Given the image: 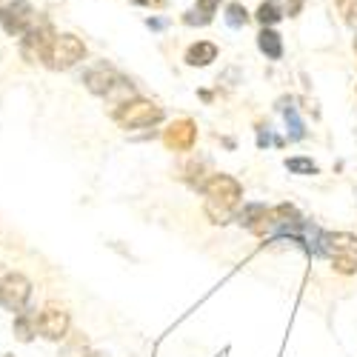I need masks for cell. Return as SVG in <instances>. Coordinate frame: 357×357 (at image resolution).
Returning <instances> with one entry per match:
<instances>
[{
	"label": "cell",
	"mask_w": 357,
	"mask_h": 357,
	"mask_svg": "<svg viewBox=\"0 0 357 357\" xmlns=\"http://www.w3.org/2000/svg\"><path fill=\"white\" fill-rule=\"evenodd\" d=\"M163 117H166L163 106L146 100V98H132L112 112V121L121 129H149V126L160 123Z\"/></svg>",
	"instance_id": "cell-1"
},
{
	"label": "cell",
	"mask_w": 357,
	"mask_h": 357,
	"mask_svg": "<svg viewBox=\"0 0 357 357\" xmlns=\"http://www.w3.org/2000/svg\"><path fill=\"white\" fill-rule=\"evenodd\" d=\"M54 38H57V35H54L52 23L38 17V20L23 32V38H20V54L26 57L29 63H46Z\"/></svg>",
	"instance_id": "cell-2"
},
{
	"label": "cell",
	"mask_w": 357,
	"mask_h": 357,
	"mask_svg": "<svg viewBox=\"0 0 357 357\" xmlns=\"http://www.w3.org/2000/svg\"><path fill=\"white\" fill-rule=\"evenodd\" d=\"M83 57H86V46H83L80 38H75V35H57L54 43H52L46 66L54 69V72H66V69L77 66Z\"/></svg>",
	"instance_id": "cell-3"
},
{
	"label": "cell",
	"mask_w": 357,
	"mask_h": 357,
	"mask_svg": "<svg viewBox=\"0 0 357 357\" xmlns=\"http://www.w3.org/2000/svg\"><path fill=\"white\" fill-rule=\"evenodd\" d=\"M200 192L209 200H218V203L229 206V209H234V206L243 200V186L231 174H209V181L203 183Z\"/></svg>",
	"instance_id": "cell-4"
},
{
	"label": "cell",
	"mask_w": 357,
	"mask_h": 357,
	"mask_svg": "<svg viewBox=\"0 0 357 357\" xmlns=\"http://www.w3.org/2000/svg\"><path fill=\"white\" fill-rule=\"evenodd\" d=\"M29 297H32V283H29V278L12 272V275H6L3 280H0V306L3 309L23 312Z\"/></svg>",
	"instance_id": "cell-5"
},
{
	"label": "cell",
	"mask_w": 357,
	"mask_h": 357,
	"mask_svg": "<svg viewBox=\"0 0 357 357\" xmlns=\"http://www.w3.org/2000/svg\"><path fill=\"white\" fill-rule=\"evenodd\" d=\"M35 23V9L26 0H12V3L0 6V26L12 38H23V32Z\"/></svg>",
	"instance_id": "cell-6"
},
{
	"label": "cell",
	"mask_w": 357,
	"mask_h": 357,
	"mask_svg": "<svg viewBox=\"0 0 357 357\" xmlns=\"http://www.w3.org/2000/svg\"><path fill=\"white\" fill-rule=\"evenodd\" d=\"M69 326H72V317L61 306H46L38 317V332L46 340H63L69 335Z\"/></svg>",
	"instance_id": "cell-7"
},
{
	"label": "cell",
	"mask_w": 357,
	"mask_h": 357,
	"mask_svg": "<svg viewBox=\"0 0 357 357\" xmlns=\"http://www.w3.org/2000/svg\"><path fill=\"white\" fill-rule=\"evenodd\" d=\"M163 143L172 152H192L197 143V123L189 121V117H181V121L169 123V129L163 132Z\"/></svg>",
	"instance_id": "cell-8"
},
{
	"label": "cell",
	"mask_w": 357,
	"mask_h": 357,
	"mask_svg": "<svg viewBox=\"0 0 357 357\" xmlns=\"http://www.w3.org/2000/svg\"><path fill=\"white\" fill-rule=\"evenodd\" d=\"M83 83H86V89H89L92 95H98V98H109V95H112V89L121 83V75H117L112 66H106V63H98V66H92V69H86Z\"/></svg>",
	"instance_id": "cell-9"
},
{
	"label": "cell",
	"mask_w": 357,
	"mask_h": 357,
	"mask_svg": "<svg viewBox=\"0 0 357 357\" xmlns=\"http://www.w3.org/2000/svg\"><path fill=\"white\" fill-rule=\"evenodd\" d=\"M320 249L335 255H354L357 257V234L349 231H326L320 234Z\"/></svg>",
	"instance_id": "cell-10"
},
{
	"label": "cell",
	"mask_w": 357,
	"mask_h": 357,
	"mask_svg": "<svg viewBox=\"0 0 357 357\" xmlns=\"http://www.w3.org/2000/svg\"><path fill=\"white\" fill-rule=\"evenodd\" d=\"M183 61H186L189 66H209L212 61H218V46L209 43V40H197V43H192V46L186 49Z\"/></svg>",
	"instance_id": "cell-11"
},
{
	"label": "cell",
	"mask_w": 357,
	"mask_h": 357,
	"mask_svg": "<svg viewBox=\"0 0 357 357\" xmlns=\"http://www.w3.org/2000/svg\"><path fill=\"white\" fill-rule=\"evenodd\" d=\"M257 49L269 57V61H280V57H283V38L275 32V29L263 26L260 35H257Z\"/></svg>",
	"instance_id": "cell-12"
},
{
	"label": "cell",
	"mask_w": 357,
	"mask_h": 357,
	"mask_svg": "<svg viewBox=\"0 0 357 357\" xmlns=\"http://www.w3.org/2000/svg\"><path fill=\"white\" fill-rule=\"evenodd\" d=\"M255 17H257V23L260 26H275V23H280L283 17H286V9L278 3V0H266V3H260L257 6V12H255Z\"/></svg>",
	"instance_id": "cell-13"
},
{
	"label": "cell",
	"mask_w": 357,
	"mask_h": 357,
	"mask_svg": "<svg viewBox=\"0 0 357 357\" xmlns=\"http://www.w3.org/2000/svg\"><path fill=\"white\" fill-rule=\"evenodd\" d=\"M278 109H283V114H286L289 140H303V137H306V129H303V121L297 117V112H294V106H291V98H283Z\"/></svg>",
	"instance_id": "cell-14"
},
{
	"label": "cell",
	"mask_w": 357,
	"mask_h": 357,
	"mask_svg": "<svg viewBox=\"0 0 357 357\" xmlns=\"http://www.w3.org/2000/svg\"><path fill=\"white\" fill-rule=\"evenodd\" d=\"M15 335H17V340H23V343L32 340V337L38 335V314L17 312V317H15Z\"/></svg>",
	"instance_id": "cell-15"
},
{
	"label": "cell",
	"mask_w": 357,
	"mask_h": 357,
	"mask_svg": "<svg viewBox=\"0 0 357 357\" xmlns=\"http://www.w3.org/2000/svg\"><path fill=\"white\" fill-rule=\"evenodd\" d=\"M203 212H206V218H209V223H215V226H226L234 218V209H229V206H223L218 200H209V197H206V203H203Z\"/></svg>",
	"instance_id": "cell-16"
},
{
	"label": "cell",
	"mask_w": 357,
	"mask_h": 357,
	"mask_svg": "<svg viewBox=\"0 0 357 357\" xmlns=\"http://www.w3.org/2000/svg\"><path fill=\"white\" fill-rule=\"evenodd\" d=\"M266 215H269V206H266V203H246L243 209H241V215H237V223L246 226V229H252V226H255L260 218H266Z\"/></svg>",
	"instance_id": "cell-17"
},
{
	"label": "cell",
	"mask_w": 357,
	"mask_h": 357,
	"mask_svg": "<svg viewBox=\"0 0 357 357\" xmlns=\"http://www.w3.org/2000/svg\"><path fill=\"white\" fill-rule=\"evenodd\" d=\"M226 23H229L231 29H243V26L249 23L246 6H243V3H229V6H226Z\"/></svg>",
	"instance_id": "cell-18"
},
{
	"label": "cell",
	"mask_w": 357,
	"mask_h": 357,
	"mask_svg": "<svg viewBox=\"0 0 357 357\" xmlns=\"http://www.w3.org/2000/svg\"><path fill=\"white\" fill-rule=\"evenodd\" d=\"M203 172H206V163H203V160L186 163V181H189L192 189H203V183L209 181V177H203Z\"/></svg>",
	"instance_id": "cell-19"
},
{
	"label": "cell",
	"mask_w": 357,
	"mask_h": 357,
	"mask_svg": "<svg viewBox=\"0 0 357 357\" xmlns=\"http://www.w3.org/2000/svg\"><path fill=\"white\" fill-rule=\"evenodd\" d=\"M332 269L337 275H357V257L354 255H335L332 257Z\"/></svg>",
	"instance_id": "cell-20"
},
{
	"label": "cell",
	"mask_w": 357,
	"mask_h": 357,
	"mask_svg": "<svg viewBox=\"0 0 357 357\" xmlns=\"http://www.w3.org/2000/svg\"><path fill=\"white\" fill-rule=\"evenodd\" d=\"M286 169H289L291 174H317V172H320L317 163H312L309 158H289V160H286Z\"/></svg>",
	"instance_id": "cell-21"
},
{
	"label": "cell",
	"mask_w": 357,
	"mask_h": 357,
	"mask_svg": "<svg viewBox=\"0 0 357 357\" xmlns=\"http://www.w3.org/2000/svg\"><path fill=\"white\" fill-rule=\"evenodd\" d=\"M335 6L349 26H357V0H335Z\"/></svg>",
	"instance_id": "cell-22"
},
{
	"label": "cell",
	"mask_w": 357,
	"mask_h": 357,
	"mask_svg": "<svg viewBox=\"0 0 357 357\" xmlns=\"http://www.w3.org/2000/svg\"><path fill=\"white\" fill-rule=\"evenodd\" d=\"M218 6H220V0H197V3H195V9H197L206 20H209V23H212V17L218 15Z\"/></svg>",
	"instance_id": "cell-23"
},
{
	"label": "cell",
	"mask_w": 357,
	"mask_h": 357,
	"mask_svg": "<svg viewBox=\"0 0 357 357\" xmlns=\"http://www.w3.org/2000/svg\"><path fill=\"white\" fill-rule=\"evenodd\" d=\"M183 23H186V26H209V20H206V17H203L197 9L186 12V15H183Z\"/></svg>",
	"instance_id": "cell-24"
},
{
	"label": "cell",
	"mask_w": 357,
	"mask_h": 357,
	"mask_svg": "<svg viewBox=\"0 0 357 357\" xmlns=\"http://www.w3.org/2000/svg\"><path fill=\"white\" fill-rule=\"evenodd\" d=\"M303 12V0H286V15L289 17H297Z\"/></svg>",
	"instance_id": "cell-25"
},
{
	"label": "cell",
	"mask_w": 357,
	"mask_h": 357,
	"mask_svg": "<svg viewBox=\"0 0 357 357\" xmlns=\"http://www.w3.org/2000/svg\"><path fill=\"white\" fill-rule=\"evenodd\" d=\"M146 23H149V29H158V32H160V29L166 26V20H158V17H149Z\"/></svg>",
	"instance_id": "cell-26"
},
{
	"label": "cell",
	"mask_w": 357,
	"mask_h": 357,
	"mask_svg": "<svg viewBox=\"0 0 357 357\" xmlns=\"http://www.w3.org/2000/svg\"><path fill=\"white\" fill-rule=\"evenodd\" d=\"M257 146H269V132H266V135L260 132V135H257Z\"/></svg>",
	"instance_id": "cell-27"
},
{
	"label": "cell",
	"mask_w": 357,
	"mask_h": 357,
	"mask_svg": "<svg viewBox=\"0 0 357 357\" xmlns=\"http://www.w3.org/2000/svg\"><path fill=\"white\" fill-rule=\"evenodd\" d=\"M132 3H135V6H149L152 0H132Z\"/></svg>",
	"instance_id": "cell-28"
},
{
	"label": "cell",
	"mask_w": 357,
	"mask_h": 357,
	"mask_svg": "<svg viewBox=\"0 0 357 357\" xmlns=\"http://www.w3.org/2000/svg\"><path fill=\"white\" fill-rule=\"evenodd\" d=\"M86 357H103V354L100 351H92V354H86Z\"/></svg>",
	"instance_id": "cell-29"
},
{
	"label": "cell",
	"mask_w": 357,
	"mask_h": 357,
	"mask_svg": "<svg viewBox=\"0 0 357 357\" xmlns=\"http://www.w3.org/2000/svg\"><path fill=\"white\" fill-rule=\"evenodd\" d=\"M354 49H357V38H354Z\"/></svg>",
	"instance_id": "cell-30"
}]
</instances>
